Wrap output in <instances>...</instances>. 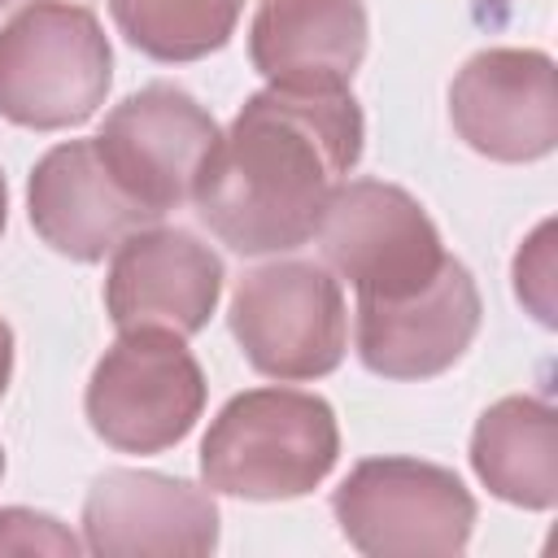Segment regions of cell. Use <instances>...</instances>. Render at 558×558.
Instances as JSON below:
<instances>
[{
    "label": "cell",
    "mask_w": 558,
    "mask_h": 558,
    "mask_svg": "<svg viewBox=\"0 0 558 558\" xmlns=\"http://www.w3.org/2000/svg\"><path fill=\"white\" fill-rule=\"evenodd\" d=\"M366 122L353 92H253L218 135L192 205L240 257L292 253L314 240L327 196L362 157Z\"/></svg>",
    "instance_id": "6da1fadb"
},
{
    "label": "cell",
    "mask_w": 558,
    "mask_h": 558,
    "mask_svg": "<svg viewBox=\"0 0 558 558\" xmlns=\"http://www.w3.org/2000/svg\"><path fill=\"white\" fill-rule=\"evenodd\" d=\"M340 458L336 410L301 388L235 392L201 440L209 493L244 501H292L314 493Z\"/></svg>",
    "instance_id": "7a4b0ae2"
},
{
    "label": "cell",
    "mask_w": 558,
    "mask_h": 558,
    "mask_svg": "<svg viewBox=\"0 0 558 558\" xmlns=\"http://www.w3.org/2000/svg\"><path fill=\"white\" fill-rule=\"evenodd\" d=\"M113 83L100 17L74 0H26L0 26V118L26 131L87 122Z\"/></svg>",
    "instance_id": "3957f363"
},
{
    "label": "cell",
    "mask_w": 558,
    "mask_h": 558,
    "mask_svg": "<svg viewBox=\"0 0 558 558\" xmlns=\"http://www.w3.org/2000/svg\"><path fill=\"white\" fill-rule=\"evenodd\" d=\"M83 410L92 432L118 453L174 449L205 410V371L187 336L131 327L92 366Z\"/></svg>",
    "instance_id": "277c9868"
},
{
    "label": "cell",
    "mask_w": 558,
    "mask_h": 558,
    "mask_svg": "<svg viewBox=\"0 0 558 558\" xmlns=\"http://www.w3.org/2000/svg\"><path fill=\"white\" fill-rule=\"evenodd\" d=\"M227 323L244 362L279 384L323 379L349 349V305L340 279L318 262L288 257L253 266L231 292Z\"/></svg>",
    "instance_id": "5b68a950"
},
{
    "label": "cell",
    "mask_w": 558,
    "mask_h": 558,
    "mask_svg": "<svg viewBox=\"0 0 558 558\" xmlns=\"http://www.w3.org/2000/svg\"><path fill=\"white\" fill-rule=\"evenodd\" d=\"M340 536L371 558L462 554L475 527L471 488L423 458H362L331 493Z\"/></svg>",
    "instance_id": "8992f818"
},
{
    "label": "cell",
    "mask_w": 558,
    "mask_h": 558,
    "mask_svg": "<svg viewBox=\"0 0 558 558\" xmlns=\"http://www.w3.org/2000/svg\"><path fill=\"white\" fill-rule=\"evenodd\" d=\"M318 253L336 279H349L357 301H397L418 292L445 266V244L427 209L397 183L344 179L314 227Z\"/></svg>",
    "instance_id": "52a82bcc"
},
{
    "label": "cell",
    "mask_w": 558,
    "mask_h": 558,
    "mask_svg": "<svg viewBox=\"0 0 558 558\" xmlns=\"http://www.w3.org/2000/svg\"><path fill=\"white\" fill-rule=\"evenodd\" d=\"M218 135L214 113L196 96L174 83H148L105 113L92 144L122 192L153 218H166L192 201Z\"/></svg>",
    "instance_id": "ba28073f"
},
{
    "label": "cell",
    "mask_w": 558,
    "mask_h": 558,
    "mask_svg": "<svg viewBox=\"0 0 558 558\" xmlns=\"http://www.w3.org/2000/svg\"><path fill=\"white\" fill-rule=\"evenodd\" d=\"M449 118L488 161H541L558 144V70L541 48H484L449 83Z\"/></svg>",
    "instance_id": "9c48e42d"
},
{
    "label": "cell",
    "mask_w": 558,
    "mask_h": 558,
    "mask_svg": "<svg viewBox=\"0 0 558 558\" xmlns=\"http://www.w3.org/2000/svg\"><path fill=\"white\" fill-rule=\"evenodd\" d=\"M218 545V501L209 488L113 466L83 497V549L100 558H201Z\"/></svg>",
    "instance_id": "30bf717a"
},
{
    "label": "cell",
    "mask_w": 558,
    "mask_h": 558,
    "mask_svg": "<svg viewBox=\"0 0 558 558\" xmlns=\"http://www.w3.org/2000/svg\"><path fill=\"white\" fill-rule=\"evenodd\" d=\"M222 296V257L183 227H140L105 270V314L118 331L166 327L196 336Z\"/></svg>",
    "instance_id": "8fae6325"
},
{
    "label": "cell",
    "mask_w": 558,
    "mask_h": 558,
    "mask_svg": "<svg viewBox=\"0 0 558 558\" xmlns=\"http://www.w3.org/2000/svg\"><path fill=\"white\" fill-rule=\"evenodd\" d=\"M480 288L458 257L432 283L397 301H357V357L379 379H432L449 371L480 331Z\"/></svg>",
    "instance_id": "7c38bea8"
},
{
    "label": "cell",
    "mask_w": 558,
    "mask_h": 558,
    "mask_svg": "<svg viewBox=\"0 0 558 558\" xmlns=\"http://www.w3.org/2000/svg\"><path fill=\"white\" fill-rule=\"evenodd\" d=\"M26 214L35 235L70 262H100L131 231L157 222L122 192L92 140L52 144L35 161L26 179Z\"/></svg>",
    "instance_id": "4fadbf2b"
},
{
    "label": "cell",
    "mask_w": 558,
    "mask_h": 558,
    "mask_svg": "<svg viewBox=\"0 0 558 558\" xmlns=\"http://www.w3.org/2000/svg\"><path fill=\"white\" fill-rule=\"evenodd\" d=\"M362 0H257L248 61L270 87L344 92L366 57Z\"/></svg>",
    "instance_id": "5bb4252c"
},
{
    "label": "cell",
    "mask_w": 558,
    "mask_h": 558,
    "mask_svg": "<svg viewBox=\"0 0 558 558\" xmlns=\"http://www.w3.org/2000/svg\"><path fill=\"white\" fill-rule=\"evenodd\" d=\"M471 471L506 506L554 510L558 501V410L541 397L493 401L471 432Z\"/></svg>",
    "instance_id": "9a60e30c"
},
{
    "label": "cell",
    "mask_w": 558,
    "mask_h": 558,
    "mask_svg": "<svg viewBox=\"0 0 558 558\" xmlns=\"http://www.w3.org/2000/svg\"><path fill=\"white\" fill-rule=\"evenodd\" d=\"M113 26L153 61H201L235 35L244 0H109Z\"/></svg>",
    "instance_id": "2e32d148"
},
{
    "label": "cell",
    "mask_w": 558,
    "mask_h": 558,
    "mask_svg": "<svg viewBox=\"0 0 558 558\" xmlns=\"http://www.w3.org/2000/svg\"><path fill=\"white\" fill-rule=\"evenodd\" d=\"M554 240L558 222L545 218L514 253V296L527 305V314L541 327H558V283H554Z\"/></svg>",
    "instance_id": "e0dca14e"
},
{
    "label": "cell",
    "mask_w": 558,
    "mask_h": 558,
    "mask_svg": "<svg viewBox=\"0 0 558 558\" xmlns=\"http://www.w3.org/2000/svg\"><path fill=\"white\" fill-rule=\"evenodd\" d=\"M83 541L52 514L31 506H4L0 510V554H61L74 558Z\"/></svg>",
    "instance_id": "ac0fdd59"
},
{
    "label": "cell",
    "mask_w": 558,
    "mask_h": 558,
    "mask_svg": "<svg viewBox=\"0 0 558 558\" xmlns=\"http://www.w3.org/2000/svg\"><path fill=\"white\" fill-rule=\"evenodd\" d=\"M9 379H13V331L0 318V397L9 392Z\"/></svg>",
    "instance_id": "d6986e66"
},
{
    "label": "cell",
    "mask_w": 558,
    "mask_h": 558,
    "mask_svg": "<svg viewBox=\"0 0 558 558\" xmlns=\"http://www.w3.org/2000/svg\"><path fill=\"white\" fill-rule=\"evenodd\" d=\"M4 222H9V187H4V174H0V235H4Z\"/></svg>",
    "instance_id": "ffe728a7"
},
{
    "label": "cell",
    "mask_w": 558,
    "mask_h": 558,
    "mask_svg": "<svg viewBox=\"0 0 558 558\" xmlns=\"http://www.w3.org/2000/svg\"><path fill=\"white\" fill-rule=\"evenodd\" d=\"M0 475H4V449H0Z\"/></svg>",
    "instance_id": "44dd1931"
},
{
    "label": "cell",
    "mask_w": 558,
    "mask_h": 558,
    "mask_svg": "<svg viewBox=\"0 0 558 558\" xmlns=\"http://www.w3.org/2000/svg\"><path fill=\"white\" fill-rule=\"evenodd\" d=\"M4 4H9V0H0V9H4Z\"/></svg>",
    "instance_id": "7402d4cb"
}]
</instances>
